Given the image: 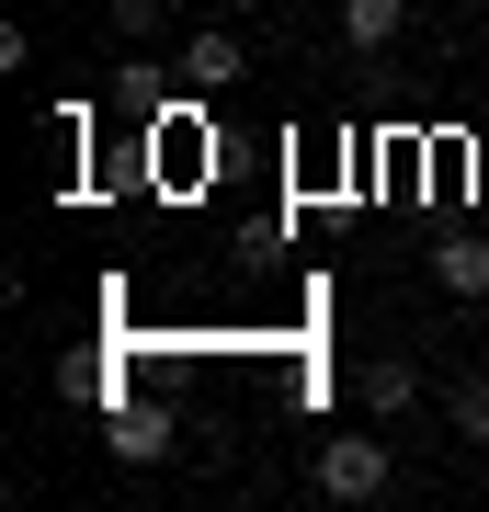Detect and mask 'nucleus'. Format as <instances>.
I'll use <instances>...</instances> for the list:
<instances>
[{
    "mask_svg": "<svg viewBox=\"0 0 489 512\" xmlns=\"http://www.w3.org/2000/svg\"><path fill=\"white\" fill-rule=\"evenodd\" d=\"M308 478H319V501H387L399 490V456H387V433H330Z\"/></svg>",
    "mask_w": 489,
    "mask_h": 512,
    "instance_id": "f257e3e1",
    "label": "nucleus"
},
{
    "mask_svg": "<svg viewBox=\"0 0 489 512\" xmlns=\"http://www.w3.org/2000/svg\"><path fill=\"white\" fill-rule=\"evenodd\" d=\"M433 285L444 296H489V239H467V228L433 239Z\"/></svg>",
    "mask_w": 489,
    "mask_h": 512,
    "instance_id": "f03ea898",
    "label": "nucleus"
},
{
    "mask_svg": "<svg viewBox=\"0 0 489 512\" xmlns=\"http://www.w3.org/2000/svg\"><path fill=\"white\" fill-rule=\"evenodd\" d=\"M399 23H410V0H342V46H353V57L399 46Z\"/></svg>",
    "mask_w": 489,
    "mask_h": 512,
    "instance_id": "7ed1b4c3",
    "label": "nucleus"
},
{
    "mask_svg": "<svg viewBox=\"0 0 489 512\" xmlns=\"http://www.w3.org/2000/svg\"><path fill=\"white\" fill-rule=\"evenodd\" d=\"M182 80H194V92H228V80H239V35H228V23H205V35L182 46Z\"/></svg>",
    "mask_w": 489,
    "mask_h": 512,
    "instance_id": "20e7f679",
    "label": "nucleus"
},
{
    "mask_svg": "<svg viewBox=\"0 0 489 512\" xmlns=\"http://www.w3.org/2000/svg\"><path fill=\"white\" fill-rule=\"evenodd\" d=\"M114 456H126V467H148V456H171V410H114Z\"/></svg>",
    "mask_w": 489,
    "mask_h": 512,
    "instance_id": "39448f33",
    "label": "nucleus"
},
{
    "mask_svg": "<svg viewBox=\"0 0 489 512\" xmlns=\"http://www.w3.org/2000/svg\"><path fill=\"white\" fill-rule=\"evenodd\" d=\"M353 399L376 410V421H399V410H421V376H410V365H364V376H353Z\"/></svg>",
    "mask_w": 489,
    "mask_h": 512,
    "instance_id": "423d86ee",
    "label": "nucleus"
},
{
    "mask_svg": "<svg viewBox=\"0 0 489 512\" xmlns=\"http://www.w3.org/2000/svg\"><path fill=\"white\" fill-rule=\"evenodd\" d=\"M444 421H455L467 444H489V376H467V387H455V399H444Z\"/></svg>",
    "mask_w": 489,
    "mask_h": 512,
    "instance_id": "0eeeda50",
    "label": "nucleus"
},
{
    "mask_svg": "<svg viewBox=\"0 0 489 512\" xmlns=\"http://www.w3.org/2000/svg\"><path fill=\"white\" fill-rule=\"evenodd\" d=\"M160 12L171 0H114V35H160Z\"/></svg>",
    "mask_w": 489,
    "mask_h": 512,
    "instance_id": "6e6552de",
    "label": "nucleus"
},
{
    "mask_svg": "<svg viewBox=\"0 0 489 512\" xmlns=\"http://www.w3.org/2000/svg\"><path fill=\"white\" fill-rule=\"evenodd\" d=\"M478 171H489V137H478Z\"/></svg>",
    "mask_w": 489,
    "mask_h": 512,
    "instance_id": "1a4fd4ad",
    "label": "nucleus"
}]
</instances>
